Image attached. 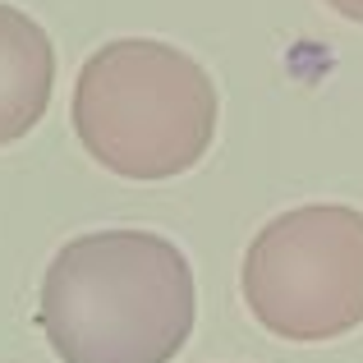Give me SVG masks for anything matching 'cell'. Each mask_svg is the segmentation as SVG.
<instances>
[{"instance_id": "6da1fadb", "label": "cell", "mask_w": 363, "mask_h": 363, "mask_svg": "<svg viewBox=\"0 0 363 363\" xmlns=\"http://www.w3.org/2000/svg\"><path fill=\"white\" fill-rule=\"evenodd\" d=\"M194 322V267L157 230L79 235L42 276L37 327L65 363H170Z\"/></svg>"}, {"instance_id": "7a4b0ae2", "label": "cell", "mask_w": 363, "mask_h": 363, "mask_svg": "<svg viewBox=\"0 0 363 363\" xmlns=\"http://www.w3.org/2000/svg\"><path fill=\"white\" fill-rule=\"evenodd\" d=\"M69 116L101 170L161 184L212 152L221 97L189 51L157 37H120L83 60Z\"/></svg>"}, {"instance_id": "3957f363", "label": "cell", "mask_w": 363, "mask_h": 363, "mask_svg": "<svg viewBox=\"0 0 363 363\" xmlns=\"http://www.w3.org/2000/svg\"><path fill=\"white\" fill-rule=\"evenodd\" d=\"M240 290L272 336L294 345L350 336L363 322V212L345 203H303L253 235Z\"/></svg>"}, {"instance_id": "277c9868", "label": "cell", "mask_w": 363, "mask_h": 363, "mask_svg": "<svg viewBox=\"0 0 363 363\" xmlns=\"http://www.w3.org/2000/svg\"><path fill=\"white\" fill-rule=\"evenodd\" d=\"M55 92V46L33 14L0 5V147L42 124Z\"/></svg>"}, {"instance_id": "5b68a950", "label": "cell", "mask_w": 363, "mask_h": 363, "mask_svg": "<svg viewBox=\"0 0 363 363\" xmlns=\"http://www.w3.org/2000/svg\"><path fill=\"white\" fill-rule=\"evenodd\" d=\"M322 5H331L340 18H350V23H363V0H322Z\"/></svg>"}]
</instances>
